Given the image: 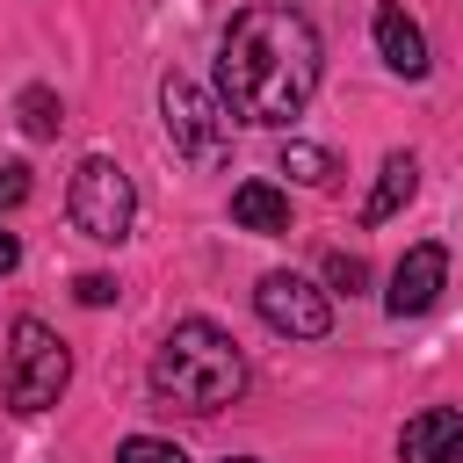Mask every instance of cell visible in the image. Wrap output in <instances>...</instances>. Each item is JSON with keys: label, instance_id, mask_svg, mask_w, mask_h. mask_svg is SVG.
I'll use <instances>...</instances> for the list:
<instances>
[{"label": "cell", "instance_id": "1", "mask_svg": "<svg viewBox=\"0 0 463 463\" xmlns=\"http://www.w3.org/2000/svg\"><path fill=\"white\" fill-rule=\"evenodd\" d=\"M311 94H318V29L282 0L239 7L224 43H217V101H224V116L282 130L289 116H304Z\"/></svg>", "mask_w": 463, "mask_h": 463}, {"label": "cell", "instance_id": "2", "mask_svg": "<svg viewBox=\"0 0 463 463\" xmlns=\"http://www.w3.org/2000/svg\"><path fill=\"white\" fill-rule=\"evenodd\" d=\"M152 391L181 412H224L239 391H246V354L224 326L210 318H181L159 354H152Z\"/></svg>", "mask_w": 463, "mask_h": 463}, {"label": "cell", "instance_id": "3", "mask_svg": "<svg viewBox=\"0 0 463 463\" xmlns=\"http://www.w3.org/2000/svg\"><path fill=\"white\" fill-rule=\"evenodd\" d=\"M159 116H166V137H174V152H181L188 166H224V159H232V116H224V101L203 94L195 80L166 72V80H159Z\"/></svg>", "mask_w": 463, "mask_h": 463}, {"label": "cell", "instance_id": "4", "mask_svg": "<svg viewBox=\"0 0 463 463\" xmlns=\"http://www.w3.org/2000/svg\"><path fill=\"white\" fill-rule=\"evenodd\" d=\"M65 376H72V362H65L58 333L43 318H14V333H7V405L14 412H51Z\"/></svg>", "mask_w": 463, "mask_h": 463}, {"label": "cell", "instance_id": "5", "mask_svg": "<svg viewBox=\"0 0 463 463\" xmlns=\"http://www.w3.org/2000/svg\"><path fill=\"white\" fill-rule=\"evenodd\" d=\"M65 210H72V224L94 239V246H116V239H130V217H137V188H130V174L116 166V159H80L72 166V195H65Z\"/></svg>", "mask_w": 463, "mask_h": 463}, {"label": "cell", "instance_id": "6", "mask_svg": "<svg viewBox=\"0 0 463 463\" xmlns=\"http://www.w3.org/2000/svg\"><path fill=\"white\" fill-rule=\"evenodd\" d=\"M253 304H260V318H268L275 333H289V340H326V333H333V304H326V289H311V282L289 275V268L260 275Z\"/></svg>", "mask_w": 463, "mask_h": 463}, {"label": "cell", "instance_id": "7", "mask_svg": "<svg viewBox=\"0 0 463 463\" xmlns=\"http://www.w3.org/2000/svg\"><path fill=\"white\" fill-rule=\"evenodd\" d=\"M441 282H449V246H412L398 268H391V289H383V304H391V318H420L434 297H441Z\"/></svg>", "mask_w": 463, "mask_h": 463}, {"label": "cell", "instance_id": "8", "mask_svg": "<svg viewBox=\"0 0 463 463\" xmlns=\"http://www.w3.org/2000/svg\"><path fill=\"white\" fill-rule=\"evenodd\" d=\"M398 456L405 463H463V412H449V405L412 412L398 434Z\"/></svg>", "mask_w": 463, "mask_h": 463}, {"label": "cell", "instance_id": "9", "mask_svg": "<svg viewBox=\"0 0 463 463\" xmlns=\"http://www.w3.org/2000/svg\"><path fill=\"white\" fill-rule=\"evenodd\" d=\"M376 51H383V65H391V72H405V80H420V72H427V36H420V22H412L398 0H383V7H376Z\"/></svg>", "mask_w": 463, "mask_h": 463}, {"label": "cell", "instance_id": "10", "mask_svg": "<svg viewBox=\"0 0 463 463\" xmlns=\"http://www.w3.org/2000/svg\"><path fill=\"white\" fill-rule=\"evenodd\" d=\"M232 224H246V232H289V195L275 188V181H239L232 188Z\"/></svg>", "mask_w": 463, "mask_h": 463}, {"label": "cell", "instance_id": "11", "mask_svg": "<svg viewBox=\"0 0 463 463\" xmlns=\"http://www.w3.org/2000/svg\"><path fill=\"white\" fill-rule=\"evenodd\" d=\"M412 188H420L412 152H391V159H383V174H376V188H369V203H362V224H383L391 210H405V203H412Z\"/></svg>", "mask_w": 463, "mask_h": 463}, {"label": "cell", "instance_id": "12", "mask_svg": "<svg viewBox=\"0 0 463 463\" xmlns=\"http://www.w3.org/2000/svg\"><path fill=\"white\" fill-rule=\"evenodd\" d=\"M282 174H297V181H311V188H333V181H340V159H333L326 145L289 137V145H282Z\"/></svg>", "mask_w": 463, "mask_h": 463}, {"label": "cell", "instance_id": "13", "mask_svg": "<svg viewBox=\"0 0 463 463\" xmlns=\"http://www.w3.org/2000/svg\"><path fill=\"white\" fill-rule=\"evenodd\" d=\"M14 123H22L29 137H58L65 109H58V94H51V87H22V94H14Z\"/></svg>", "mask_w": 463, "mask_h": 463}, {"label": "cell", "instance_id": "14", "mask_svg": "<svg viewBox=\"0 0 463 463\" xmlns=\"http://www.w3.org/2000/svg\"><path fill=\"white\" fill-rule=\"evenodd\" d=\"M116 463H188L174 441H159V434H130L123 449H116Z\"/></svg>", "mask_w": 463, "mask_h": 463}, {"label": "cell", "instance_id": "15", "mask_svg": "<svg viewBox=\"0 0 463 463\" xmlns=\"http://www.w3.org/2000/svg\"><path fill=\"white\" fill-rule=\"evenodd\" d=\"M326 282H333V289H347V297H354V289H362V282H369V260H362V253H333V260H326Z\"/></svg>", "mask_w": 463, "mask_h": 463}, {"label": "cell", "instance_id": "16", "mask_svg": "<svg viewBox=\"0 0 463 463\" xmlns=\"http://www.w3.org/2000/svg\"><path fill=\"white\" fill-rule=\"evenodd\" d=\"M72 297H80L87 311H101V304H116V275H80V282H72Z\"/></svg>", "mask_w": 463, "mask_h": 463}, {"label": "cell", "instance_id": "17", "mask_svg": "<svg viewBox=\"0 0 463 463\" xmlns=\"http://www.w3.org/2000/svg\"><path fill=\"white\" fill-rule=\"evenodd\" d=\"M22 195H29V166H14V159H7V166H0V210H14Z\"/></svg>", "mask_w": 463, "mask_h": 463}, {"label": "cell", "instance_id": "18", "mask_svg": "<svg viewBox=\"0 0 463 463\" xmlns=\"http://www.w3.org/2000/svg\"><path fill=\"white\" fill-rule=\"evenodd\" d=\"M14 260H22V239H14V232H0V275H7Z\"/></svg>", "mask_w": 463, "mask_h": 463}, {"label": "cell", "instance_id": "19", "mask_svg": "<svg viewBox=\"0 0 463 463\" xmlns=\"http://www.w3.org/2000/svg\"><path fill=\"white\" fill-rule=\"evenodd\" d=\"M232 463H253V456H232Z\"/></svg>", "mask_w": 463, "mask_h": 463}]
</instances>
